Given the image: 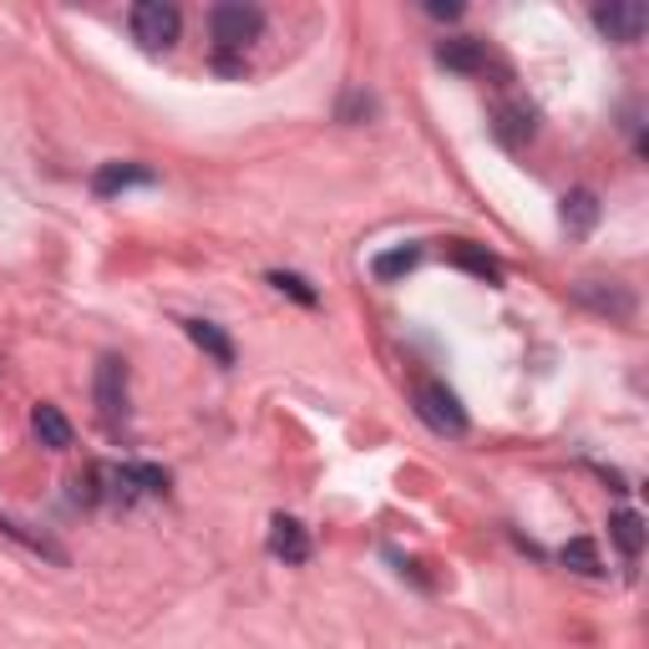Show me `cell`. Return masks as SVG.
Masks as SVG:
<instances>
[{
    "mask_svg": "<svg viewBox=\"0 0 649 649\" xmlns=\"http://www.w3.org/2000/svg\"><path fill=\"white\" fill-rule=\"evenodd\" d=\"M208 31H214L218 51H244L249 41L265 37V11H259V6H244V0H224V6H214V16H208Z\"/></svg>",
    "mask_w": 649,
    "mask_h": 649,
    "instance_id": "6da1fadb",
    "label": "cell"
},
{
    "mask_svg": "<svg viewBox=\"0 0 649 649\" xmlns=\"http://www.w3.org/2000/svg\"><path fill=\"white\" fill-rule=\"evenodd\" d=\"M416 416L432 426V432L442 436H467V411H462V401L446 391L442 381H421L416 385Z\"/></svg>",
    "mask_w": 649,
    "mask_h": 649,
    "instance_id": "7a4b0ae2",
    "label": "cell"
},
{
    "mask_svg": "<svg viewBox=\"0 0 649 649\" xmlns=\"http://www.w3.org/2000/svg\"><path fill=\"white\" fill-rule=\"evenodd\" d=\"M178 31H183L178 6H168V0H143V6H133V37L143 51H168L173 41H178Z\"/></svg>",
    "mask_w": 649,
    "mask_h": 649,
    "instance_id": "3957f363",
    "label": "cell"
},
{
    "mask_svg": "<svg viewBox=\"0 0 649 649\" xmlns=\"http://www.w3.org/2000/svg\"><path fill=\"white\" fill-rule=\"evenodd\" d=\"M92 396H96L102 421H107L112 432H122V421H127V361H122V356H102Z\"/></svg>",
    "mask_w": 649,
    "mask_h": 649,
    "instance_id": "277c9868",
    "label": "cell"
},
{
    "mask_svg": "<svg viewBox=\"0 0 649 649\" xmlns=\"http://www.w3.org/2000/svg\"><path fill=\"white\" fill-rule=\"evenodd\" d=\"M594 25H599L609 41H619V47H635V41L645 37L649 11L639 0H619V6H599V11H594Z\"/></svg>",
    "mask_w": 649,
    "mask_h": 649,
    "instance_id": "5b68a950",
    "label": "cell"
},
{
    "mask_svg": "<svg viewBox=\"0 0 649 649\" xmlns=\"http://www.w3.org/2000/svg\"><path fill=\"white\" fill-rule=\"evenodd\" d=\"M153 183H157V173L143 168V163H102L92 178V193L96 198H117L127 188H153Z\"/></svg>",
    "mask_w": 649,
    "mask_h": 649,
    "instance_id": "8992f818",
    "label": "cell"
},
{
    "mask_svg": "<svg viewBox=\"0 0 649 649\" xmlns=\"http://www.w3.org/2000/svg\"><path fill=\"white\" fill-rule=\"evenodd\" d=\"M269 554L285 558V564H305V558H310V533H305L295 517L279 513L275 523H269Z\"/></svg>",
    "mask_w": 649,
    "mask_h": 649,
    "instance_id": "52a82bcc",
    "label": "cell"
},
{
    "mask_svg": "<svg viewBox=\"0 0 649 649\" xmlns=\"http://www.w3.org/2000/svg\"><path fill=\"white\" fill-rule=\"evenodd\" d=\"M493 133H497V143H507V147L533 143V133H538V112L523 107V102H513V107H497Z\"/></svg>",
    "mask_w": 649,
    "mask_h": 649,
    "instance_id": "ba28073f",
    "label": "cell"
},
{
    "mask_svg": "<svg viewBox=\"0 0 649 649\" xmlns=\"http://www.w3.org/2000/svg\"><path fill=\"white\" fill-rule=\"evenodd\" d=\"M446 259H452L457 269H467V275L487 279V285H497V279H503V265H497L493 254L482 249V244H472V239H452V244H446Z\"/></svg>",
    "mask_w": 649,
    "mask_h": 649,
    "instance_id": "9c48e42d",
    "label": "cell"
},
{
    "mask_svg": "<svg viewBox=\"0 0 649 649\" xmlns=\"http://www.w3.org/2000/svg\"><path fill=\"white\" fill-rule=\"evenodd\" d=\"M436 61H442L446 72H462V76H477L482 66H487V51H482V41L472 37H452L436 47Z\"/></svg>",
    "mask_w": 649,
    "mask_h": 649,
    "instance_id": "30bf717a",
    "label": "cell"
},
{
    "mask_svg": "<svg viewBox=\"0 0 649 649\" xmlns=\"http://www.w3.org/2000/svg\"><path fill=\"white\" fill-rule=\"evenodd\" d=\"M31 426H37V436H41V446H51V452H66V446L76 442V432H72V421L61 416L56 406H47L41 401L37 411H31Z\"/></svg>",
    "mask_w": 649,
    "mask_h": 649,
    "instance_id": "8fae6325",
    "label": "cell"
},
{
    "mask_svg": "<svg viewBox=\"0 0 649 649\" xmlns=\"http://www.w3.org/2000/svg\"><path fill=\"white\" fill-rule=\"evenodd\" d=\"M183 330H188V340L204 350V356H214L218 365H234V340L224 336L214 320H183Z\"/></svg>",
    "mask_w": 649,
    "mask_h": 649,
    "instance_id": "7c38bea8",
    "label": "cell"
},
{
    "mask_svg": "<svg viewBox=\"0 0 649 649\" xmlns=\"http://www.w3.org/2000/svg\"><path fill=\"white\" fill-rule=\"evenodd\" d=\"M609 538H614V548H619L625 558H639L645 554V517L629 513V507H619V513L609 517Z\"/></svg>",
    "mask_w": 649,
    "mask_h": 649,
    "instance_id": "4fadbf2b",
    "label": "cell"
},
{
    "mask_svg": "<svg viewBox=\"0 0 649 649\" xmlns=\"http://www.w3.org/2000/svg\"><path fill=\"white\" fill-rule=\"evenodd\" d=\"M578 300L604 310V315H614V320H629V315H635V300H629L625 289H614V285L599 289V279H584V285H578Z\"/></svg>",
    "mask_w": 649,
    "mask_h": 649,
    "instance_id": "5bb4252c",
    "label": "cell"
},
{
    "mask_svg": "<svg viewBox=\"0 0 649 649\" xmlns=\"http://www.w3.org/2000/svg\"><path fill=\"white\" fill-rule=\"evenodd\" d=\"M0 533H6V538H16V543H25L31 554H41V558H51V564L66 568V548H56L47 533H31L25 523H16V517H6V513H0Z\"/></svg>",
    "mask_w": 649,
    "mask_h": 649,
    "instance_id": "9a60e30c",
    "label": "cell"
},
{
    "mask_svg": "<svg viewBox=\"0 0 649 649\" xmlns=\"http://www.w3.org/2000/svg\"><path fill=\"white\" fill-rule=\"evenodd\" d=\"M416 265H421V249H416V244H401V249L375 254V259H371V275L391 285V279H406Z\"/></svg>",
    "mask_w": 649,
    "mask_h": 649,
    "instance_id": "2e32d148",
    "label": "cell"
},
{
    "mask_svg": "<svg viewBox=\"0 0 649 649\" xmlns=\"http://www.w3.org/2000/svg\"><path fill=\"white\" fill-rule=\"evenodd\" d=\"M594 218H599V198H594L589 188L568 193V198H564V224H568V229H574V234H589Z\"/></svg>",
    "mask_w": 649,
    "mask_h": 649,
    "instance_id": "e0dca14e",
    "label": "cell"
},
{
    "mask_svg": "<svg viewBox=\"0 0 649 649\" xmlns=\"http://www.w3.org/2000/svg\"><path fill=\"white\" fill-rule=\"evenodd\" d=\"M564 564L574 568V574H589V578H599V574H604L594 538H574V543H564Z\"/></svg>",
    "mask_w": 649,
    "mask_h": 649,
    "instance_id": "ac0fdd59",
    "label": "cell"
},
{
    "mask_svg": "<svg viewBox=\"0 0 649 649\" xmlns=\"http://www.w3.org/2000/svg\"><path fill=\"white\" fill-rule=\"evenodd\" d=\"M269 285H275L279 295H289V300H300L305 310H310V305L320 300V295H315V289H310V279H300V275H285V269H269Z\"/></svg>",
    "mask_w": 649,
    "mask_h": 649,
    "instance_id": "d6986e66",
    "label": "cell"
},
{
    "mask_svg": "<svg viewBox=\"0 0 649 649\" xmlns=\"http://www.w3.org/2000/svg\"><path fill=\"white\" fill-rule=\"evenodd\" d=\"M356 112H365V117H371V112H375V102H371L365 92H350V96H346V107H340V122H350Z\"/></svg>",
    "mask_w": 649,
    "mask_h": 649,
    "instance_id": "ffe728a7",
    "label": "cell"
},
{
    "mask_svg": "<svg viewBox=\"0 0 649 649\" xmlns=\"http://www.w3.org/2000/svg\"><path fill=\"white\" fill-rule=\"evenodd\" d=\"M426 16H436V21H457L462 6H457V0H432V6H426Z\"/></svg>",
    "mask_w": 649,
    "mask_h": 649,
    "instance_id": "44dd1931",
    "label": "cell"
}]
</instances>
